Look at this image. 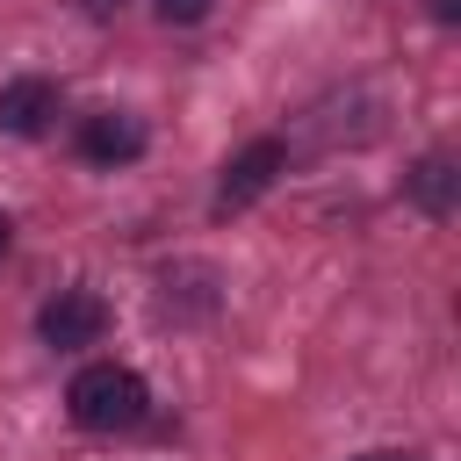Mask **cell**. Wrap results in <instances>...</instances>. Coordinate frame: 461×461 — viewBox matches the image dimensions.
Here are the masks:
<instances>
[{
  "label": "cell",
  "instance_id": "2",
  "mask_svg": "<svg viewBox=\"0 0 461 461\" xmlns=\"http://www.w3.org/2000/svg\"><path fill=\"white\" fill-rule=\"evenodd\" d=\"M36 331H43V346H58V353L101 346V331H108V303H101L94 288H58V295L36 310Z\"/></svg>",
  "mask_w": 461,
  "mask_h": 461
},
{
  "label": "cell",
  "instance_id": "1",
  "mask_svg": "<svg viewBox=\"0 0 461 461\" xmlns=\"http://www.w3.org/2000/svg\"><path fill=\"white\" fill-rule=\"evenodd\" d=\"M65 411H72L79 432H130V425L151 411V389H144L137 367H122V360H94V367L72 375Z\"/></svg>",
  "mask_w": 461,
  "mask_h": 461
},
{
  "label": "cell",
  "instance_id": "6",
  "mask_svg": "<svg viewBox=\"0 0 461 461\" xmlns=\"http://www.w3.org/2000/svg\"><path fill=\"white\" fill-rule=\"evenodd\" d=\"M411 194H418L425 216H447V209H454V158H425V166L411 173Z\"/></svg>",
  "mask_w": 461,
  "mask_h": 461
},
{
  "label": "cell",
  "instance_id": "4",
  "mask_svg": "<svg viewBox=\"0 0 461 461\" xmlns=\"http://www.w3.org/2000/svg\"><path fill=\"white\" fill-rule=\"evenodd\" d=\"M79 151H86L94 166H130V158H144V122H137L130 108H101V115H86Z\"/></svg>",
  "mask_w": 461,
  "mask_h": 461
},
{
  "label": "cell",
  "instance_id": "8",
  "mask_svg": "<svg viewBox=\"0 0 461 461\" xmlns=\"http://www.w3.org/2000/svg\"><path fill=\"white\" fill-rule=\"evenodd\" d=\"M432 14H439V22H454V14H461V0H432Z\"/></svg>",
  "mask_w": 461,
  "mask_h": 461
},
{
  "label": "cell",
  "instance_id": "10",
  "mask_svg": "<svg viewBox=\"0 0 461 461\" xmlns=\"http://www.w3.org/2000/svg\"><path fill=\"white\" fill-rule=\"evenodd\" d=\"M360 461H411V454H389V447H382V454H360Z\"/></svg>",
  "mask_w": 461,
  "mask_h": 461
},
{
  "label": "cell",
  "instance_id": "7",
  "mask_svg": "<svg viewBox=\"0 0 461 461\" xmlns=\"http://www.w3.org/2000/svg\"><path fill=\"white\" fill-rule=\"evenodd\" d=\"M209 7H216V0H158V14H166V22H202Z\"/></svg>",
  "mask_w": 461,
  "mask_h": 461
},
{
  "label": "cell",
  "instance_id": "3",
  "mask_svg": "<svg viewBox=\"0 0 461 461\" xmlns=\"http://www.w3.org/2000/svg\"><path fill=\"white\" fill-rule=\"evenodd\" d=\"M281 166H288V144L281 137H252L230 166H223V180H216V216H230V209H252L274 180H281Z\"/></svg>",
  "mask_w": 461,
  "mask_h": 461
},
{
  "label": "cell",
  "instance_id": "5",
  "mask_svg": "<svg viewBox=\"0 0 461 461\" xmlns=\"http://www.w3.org/2000/svg\"><path fill=\"white\" fill-rule=\"evenodd\" d=\"M50 115H58V86H50V79L22 72V79L0 86V130H7V137H43Z\"/></svg>",
  "mask_w": 461,
  "mask_h": 461
},
{
  "label": "cell",
  "instance_id": "9",
  "mask_svg": "<svg viewBox=\"0 0 461 461\" xmlns=\"http://www.w3.org/2000/svg\"><path fill=\"white\" fill-rule=\"evenodd\" d=\"M7 238H14V223H7V216H0V259H7Z\"/></svg>",
  "mask_w": 461,
  "mask_h": 461
}]
</instances>
